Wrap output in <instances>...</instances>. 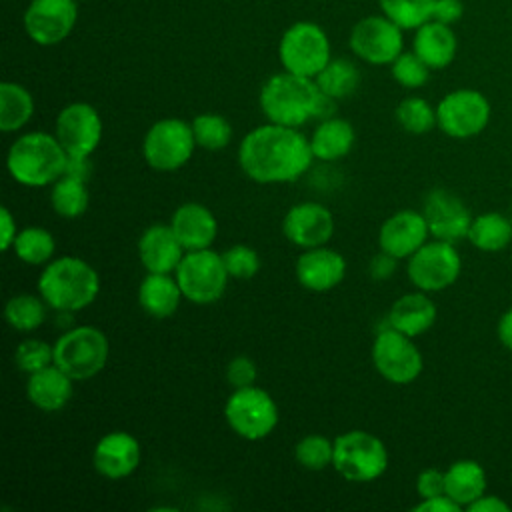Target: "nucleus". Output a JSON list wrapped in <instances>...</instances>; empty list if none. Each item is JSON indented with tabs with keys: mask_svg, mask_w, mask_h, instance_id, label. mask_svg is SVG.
<instances>
[{
	"mask_svg": "<svg viewBox=\"0 0 512 512\" xmlns=\"http://www.w3.org/2000/svg\"><path fill=\"white\" fill-rule=\"evenodd\" d=\"M34 116V96L18 82L0 84V130L4 134L20 132Z\"/></svg>",
	"mask_w": 512,
	"mask_h": 512,
	"instance_id": "obj_30",
	"label": "nucleus"
},
{
	"mask_svg": "<svg viewBox=\"0 0 512 512\" xmlns=\"http://www.w3.org/2000/svg\"><path fill=\"white\" fill-rule=\"evenodd\" d=\"M142 460L138 438L126 430L106 432L92 450V466L106 480H124L132 476Z\"/></svg>",
	"mask_w": 512,
	"mask_h": 512,
	"instance_id": "obj_19",
	"label": "nucleus"
},
{
	"mask_svg": "<svg viewBox=\"0 0 512 512\" xmlns=\"http://www.w3.org/2000/svg\"><path fill=\"white\" fill-rule=\"evenodd\" d=\"M356 142L354 126L340 116H330L326 120H318L316 128L310 136V148L316 160L336 162L350 154Z\"/></svg>",
	"mask_w": 512,
	"mask_h": 512,
	"instance_id": "obj_28",
	"label": "nucleus"
},
{
	"mask_svg": "<svg viewBox=\"0 0 512 512\" xmlns=\"http://www.w3.org/2000/svg\"><path fill=\"white\" fill-rule=\"evenodd\" d=\"M294 458L304 470H324L334 460V440L322 434H306L294 446Z\"/></svg>",
	"mask_w": 512,
	"mask_h": 512,
	"instance_id": "obj_39",
	"label": "nucleus"
},
{
	"mask_svg": "<svg viewBox=\"0 0 512 512\" xmlns=\"http://www.w3.org/2000/svg\"><path fill=\"white\" fill-rule=\"evenodd\" d=\"M428 238L430 230L424 214L410 208L394 212L378 228V248L398 260H408Z\"/></svg>",
	"mask_w": 512,
	"mask_h": 512,
	"instance_id": "obj_21",
	"label": "nucleus"
},
{
	"mask_svg": "<svg viewBox=\"0 0 512 512\" xmlns=\"http://www.w3.org/2000/svg\"><path fill=\"white\" fill-rule=\"evenodd\" d=\"M468 512H510V504L506 500H502L496 494H482L480 498H476L468 508Z\"/></svg>",
	"mask_w": 512,
	"mask_h": 512,
	"instance_id": "obj_49",
	"label": "nucleus"
},
{
	"mask_svg": "<svg viewBox=\"0 0 512 512\" xmlns=\"http://www.w3.org/2000/svg\"><path fill=\"white\" fill-rule=\"evenodd\" d=\"M346 268V258L326 244L302 250V254L296 258L294 274L304 290L324 294L342 284Z\"/></svg>",
	"mask_w": 512,
	"mask_h": 512,
	"instance_id": "obj_20",
	"label": "nucleus"
},
{
	"mask_svg": "<svg viewBox=\"0 0 512 512\" xmlns=\"http://www.w3.org/2000/svg\"><path fill=\"white\" fill-rule=\"evenodd\" d=\"M510 222H512V214H510Z\"/></svg>",
	"mask_w": 512,
	"mask_h": 512,
	"instance_id": "obj_52",
	"label": "nucleus"
},
{
	"mask_svg": "<svg viewBox=\"0 0 512 512\" xmlns=\"http://www.w3.org/2000/svg\"><path fill=\"white\" fill-rule=\"evenodd\" d=\"M256 378H258V368L250 356H244V354L234 356L226 366V382L232 386V390L252 386L256 384Z\"/></svg>",
	"mask_w": 512,
	"mask_h": 512,
	"instance_id": "obj_43",
	"label": "nucleus"
},
{
	"mask_svg": "<svg viewBox=\"0 0 512 512\" xmlns=\"http://www.w3.org/2000/svg\"><path fill=\"white\" fill-rule=\"evenodd\" d=\"M462 14H464L462 0H434L432 20L452 26L454 22H458L462 18Z\"/></svg>",
	"mask_w": 512,
	"mask_h": 512,
	"instance_id": "obj_46",
	"label": "nucleus"
},
{
	"mask_svg": "<svg viewBox=\"0 0 512 512\" xmlns=\"http://www.w3.org/2000/svg\"><path fill=\"white\" fill-rule=\"evenodd\" d=\"M74 378H70L56 364H50L26 380V398L28 402L42 412L62 410L74 394Z\"/></svg>",
	"mask_w": 512,
	"mask_h": 512,
	"instance_id": "obj_25",
	"label": "nucleus"
},
{
	"mask_svg": "<svg viewBox=\"0 0 512 512\" xmlns=\"http://www.w3.org/2000/svg\"><path fill=\"white\" fill-rule=\"evenodd\" d=\"M192 132L196 146L208 152H218L224 150L234 136L232 124L216 112H202L192 118Z\"/></svg>",
	"mask_w": 512,
	"mask_h": 512,
	"instance_id": "obj_36",
	"label": "nucleus"
},
{
	"mask_svg": "<svg viewBox=\"0 0 512 512\" xmlns=\"http://www.w3.org/2000/svg\"><path fill=\"white\" fill-rule=\"evenodd\" d=\"M412 50L428 64L430 70H442L456 58L458 40L450 24L428 20L416 28Z\"/></svg>",
	"mask_w": 512,
	"mask_h": 512,
	"instance_id": "obj_27",
	"label": "nucleus"
},
{
	"mask_svg": "<svg viewBox=\"0 0 512 512\" xmlns=\"http://www.w3.org/2000/svg\"><path fill=\"white\" fill-rule=\"evenodd\" d=\"M310 138L292 126L260 124L244 134L238 146V166L256 184H290L312 166Z\"/></svg>",
	"mask_w": 512,
	"mask_h": 512,
	"instance_id": "obj_1",
	"label": "nucleus"
},
{
	"mask_svg": "<svg viewBox=\"0 0 512 512\" xmlns=\"http://www.w3.org/2000/svg\"><path fill=\"white\" fill-rule=\"evenodd\" d=\"M316 84L322 94L342 100L356 92L360 84V72L348 58H330V62L316 74Z\"/></svg>",
	"mask_w": 512,
	"mask_h": 512,
	"instance_id": "obj_34",
	"label": "nucleus"
},
{
	"mask_svg": "<svg viewBox=\"0 0 512 512\" xmlns=\"http://www.w3.org/2000/svg\"><path fill=\"white\" fill-rule=\"evenodd\" d=\"M184 246V250H202L212 248L218 236V220L214 212L200 202L180 204L168 222Z\"/></svg>",
	"mask_w": 512,
	"mask_h": 512,
	"instance_id": "obj_23",
	"label": "nucleus"
},
{
	"mask_svg": "<svg viewBox=\"0 0 512 512\" xmlns=\"http://www.w3.org/2000/svg\"><path fill=\"white\" fill-rule=\"evenodd\" d=\"M398 258L396 256H392V254H388V252H384V250H378L372 258H370V262H368V276L372 278V280H378V282H382V280H388V278H392L394 276V272H396V268H398Z\"/></svg>",
	"mask_w": 512,
	"mask_h": 512,
	"instance_id": "obj_45",
	"label": "nucleus"
},
{
	"mask_svg": "<svg viewBox=\"0 0 512 512\" xmlns=\"http://www.w3.org/2000/svg\"><path fill=\"white\" fill-rule=\"evenodd\" d=\"M334 230L336 224L332 212L314 200L290 206L282 218L284 238L302 250L326 246L332 240Z\"/></svg>",
	"mask_w": 512,
	"mask_h": 512,
	"instance_id": "obj_18",
	"label": "nucleus"
},
{
	"mask_svg": "<svg viewBox=\"0 0 512 512\" xmlns=\"http://www.w3.org/2000/svg\"><path fill=\"white\" fill-rule=\"evenodd\" d=\"M228 276L234 280H250L260 270V256L248 244H234L222 252Z\"/></svg>",
	"mask_w": 512,
	"mask_h": 512,
	"instance_id": "obj_42",
	"label": "nucleus"
},
{
	"mask_svg": "<svg viewBox=\"0 0 512 512\" xmlns=\"http://www.w3.org/2000/svg\"><path fill=\"white\" fill-rule=\"evenodd\" d=\"M104 132L98 110L88 102L66 104L54 120V136L68 156H92Z\"/></svg>",
	"mask_w": 512,
	"mask_h": 512,
	"instance_id": "obj_15",
	"label": "nucleus"
},
{
	"mask_svg": "<svg viewBox=\"0 0 512 512\" xmlns=\"http://www.w3.org/2000/svg\"><path fill=\"white\" fill-rule=\"evenodd\" d=\"M496 336H498V342L508 348L512 352V308H508L500 318H498V324H496Z\"/></svg>",
	"mask_w": 512,
	"mask_h": 512,
	"instance_id": "obj_51",
	"label": "nucleus"
},
{
	"mask_svg": "<svg viewBox=\"0 0 512 512\" xmlns=\"http://www.w3.org/2000/svg\"><path fill=\"white\" fill-rule=\"evenodd\" d=\"M436 316L438 310L434 300L428 296V292L416 288L414 292H406L392 302L386 324L410 338H416L434 326Z\"/></svg>",
	"mask_w": 512,
	"mask_h": 512,
	"instance_id": "obj_24",
	"label": "nucleus"
},
{
	"mask_svg": "<svg viewBox=\"0 0 512 512\" xmlns=\"http://www.w3.org/2000/svg\"><path fill=\"white\" fill-rule=\"evenodd\" d=\"M88 204H90L88 182L80 178L62 174L50 186V206L60 218H66V220L80 218L88 210Z\"/></svg>",
	"mask_w": 512,
	"mask_h": 512,
	"instance_id": "obj_32",
	"label": "nucleus"
},
{
	"mask_svg": "<svg viewBox=\"0 0 512 512\" xmlns=\"http://www.w3.org/2000/svg\"><path fill=\"white\" fill-rule=\"evenodd\" d=\"M422 214L426 218L430 238L446 240L452 244L468 236L474 218L464 200L446 188H432L426 194Z\"/></svg>",
	"mask_w": 512,
	"mask_h": 512,
	"instance_id": "obj_17",
	"label": "nucleus"
},
{
	"mask_svg": "<svg viewBox=\"0 0 512 512\" xmlns=\"http://www.w3.org/2000/svg\"><path fill=\"white\" fill-rule=\"evenodd\" d=\"M490 102L474 88H458L448 92L436 104L438 128L450 138H472L490 122Z\"/></svg>",
	"mask_w": 512,
	"mask_h": 512,
	"instance_id": "obj_13",
	"label": "nucleus"
},
{
	"mask_svg": "<svg viewBox=\"0 0 512 512\" xmlns=\"http://www.w3.org/2000/svg\"><path fill=\"white\" fill-rule=\"evenodd\" d=\"M224 420L236 436L256 442L268 438L276 430L280 412L272 394L252 384L232 390L224 402Z\"/></svg>",
	"mask_w": 512,
	"mask_h": 512,
	"instance_id": "obj_7",
	"label": "nucleus"
},
{
	"mask_svg": "<svg viewBox=\"0 0 512 512\" xmlns=\"http://www.w3.org/2000/svg\"><path fill=\"white\" fill-rule=\"evenodd\" d=\"M332 468L348 482L378 480L388 468V448L372 432L348 430L334 438Z\"/></svg>",
	"mask_w": 512,
	"mask_h": 512,
	"instance_id": "obj_6",
	"label": "nucleus"
},
{
	"mask_svg": "<svg viewBox=\"0 0 512 512\" xmlns=\"http://www.w3.org/2000/svg\"><path fill=\"white\" fill-rule=\"evenodd\" d=\"M12 252L28 266H46L52 258H56V240L52 232L42 226H26L18 230Z\"/></svg>",
	"mask_w": 512,
	"mask_h": 512,
	"instance_id": "obj_33",
	"label": "nucleus"
},
{
	"mask_svg": "<svg viewBox=\"0 0 512 512\" xmlns=\"http://www.w3.org/2000/svg\"><path fill=\"white\" fill-rule=\"evenodd\" d=\"M444 474H446V494L462 508H468L488 488L486 470L482 468L480 462L470 458L452 462L444 470Z\"/></svg>",
	"mask_w": 512,
	"mask_h": 512,
	"instance_id": "obj_29",
	"label": "nucleus"
},
{
	"mask_svg": "<svg viewBox=\"0 0 512 512\" xmlns=\"http://www.w3.org/2000/svg\"><path fill=\"white\" fill-rule=\"evenodd\" d=\"M462 272V258L456 244L446 240H428L420 246L406 264L408 280L422 292H442L450 288Z\"/></svg>",
	"mask_w": 512,
	"mask_h": 512,
	"instance_id": "obj_12",
	"label": "nucleus"
},
{
	"mask_svg": "<svg viewBox=\"0 0 512 512\" xmlns=\"http://www.w3.org/2000/svg\"><path fill=\"white\" fill-rule=\"evenodd\" d=\"M68 154L54 134L32 130L20 134L8 148L6 170L26 188L52 186L66 172Z\"/></svg>",
	"mask_w": 512,
	"mask_h": 512,
	"instance_id": "obj_4",
	"label": "nucleus"
},
{
	"mask_svg": "<svg viewBox=\"0 0 512 512\" xmlns=\"http://www.w3.org/2000/svg\"><path fill=\"white\" fill-rule=\"evenodd\" d=\"M466 240L482 252H500L512 242L510 216L500 212H482L472 218Z\"/></svg>",
	"mask_w": 512,
	"mask_h": 512,
	"instance_id": "obj_31",
	"label": "nucleus"
},
{
	"mask_svg": "<svg viewBox=\"0 0 512 512\" xmlns=\"http://www.w3.org/2000/svg\"><path fill=\"white\" fill-rule=\"evenodd\" d=\"M378 6L402 30H416L432 20L434 0H378Z\"/></svg>",
	"mask_w": 512,
	"mask_h": 512,
	"instance_id": "obj_38",
	"label": "nucleus"
},
{
	"mask_svg": "<svg viewBox=\"0 0 512 512\" xmlns=\"http://www.w3.org/2000/svg\"><path fill=\"white\" fill-rule=\"evenodd\" d=\"M78 20V0H32L24 10V30L38 46L64 42Z\"/></svg>",
	"mask_w": 512,
	"mask_h": 512,
	"instance_id": "obj_16",
	"label": "nucleus"
},
{
	"mask_svg": "<svg viewBox=\"0 0 512 512\" xmlns=\"http://www.w3.org/2000/svg\"><path fill=\"white\" fill-rule=\"evenodd\" d=\"M370 360L374 370L390 384H410L424 370V358L420 348L414 344V338L394 330L392 326H384L376 332Z\"/></svg>",
	"mask_w": 512,
	"mask_h": 512,
	"instance_id": "obj_11",
	"label": "nucleus"
},
{
	"mask_svg": "<svg viewBox=\"0 0 512 512\" xmlns=\"http://www.w3.org/2000/svg\"><path fill=\"white\" fill-rule=\"evenodd\" d=\"M192 124L182 118L156 120L142 138V158L156 172H176L196 150Z\"/></svg>",
	"mask_w": 512,
	"mask_h": 512,
	"instance_id": "obj_9",
	"label": "nucleus"
},
{
	"mask_svg": "<svg viewBox=\"0 0 512 512\" xmlns=\"http://www.w3.org/2000/svg\"><path fill=\"white\" fill-rule=\"evenodd\" d=\"M416 494L422 498H432L446 494V474L438 468H426L416 476Z\"/></svg>",
	"mask_w": 512,
	"mask_h": 512,
	"instance_id": "obj_44",
	"label": "nucleus"
},
{
	"mask_svg": "<svg viewBox=\"0 0 512 512\" xmlns=\"http://www.w3.org/2000/svg\"><path fill=\"white\" fill-rule=\"evenodd\" d=\"M36 288L50 310L80 312L98 298L100 276L90 262L78 256H56L42 266Z\"/></svg>",
	"mask_w": 512,
	"mask_h": 512,
	"instance_id": "obj_3",
	"label": "nucleus"
},
{
	"mask_svg": "<svg viewBox=\"0 0 512 512\" xmlns=\"http://www.w3.org/2000/svg\"><path fill=\"white\" fill-rule=\"evenodd\" d=\"M412 510L414 512H458L462 510V506L456 504L448 494H440L432 498H422Z\"/></svg>",
	"mask_w": 512,
	"mask_h": 512,
	"instance_id": "obj_48",
	"label": "nucleus"
},
{
	"mask_svg": "<svg viewBox=\"0 0 512 512\" xmlns=\"http://www.w3.org/2000/svg\"><path fill=\"white\" fill-rule=\"evenodd\" d=\"M18 222H16V216L10 212L8 206H2L0 208V248L4 252L12 250V244L16 240V234H18Z\"/></svg>",
	"mask_w": 512,
	"mask_h": 512,
	"instance_id": "obj_47",
	"label": "nucleus"
},
{
	"mask_svg": "<svg viewBox=\"0 0 512 512\" xmlns=\"http://www.w3.org/2000/svg\"><path fill=\"white\" fill-rule=\"evenodd\" d=\"M138 306L156 320H166L180 308L184 298L178 280L170 272H148L138 284Z\"/></svg>",
	"mask_w": 512,
	"mask_h": 512,
	"instance_id": "obj_26",
	"label": "nucleus"
},
{
	"mask_svg": "<svg viewBox=\"0 0 512 512\" xmlns=\"http://www.w3.org/2000/svg\"><path fill=\"white\" fill-rule=\"evenodd\" d=\"M402 32L404 30L384 14L366 16L352 26L348 44L354 56H358L360 60L372 66H384L392 64L396 56L404 52Z\"/></svg>",
	"mask_w": 512,
	"mask_h": 512,
	"instance_id": "obj_14",
	"label": "nucleus"
},
{
	"mask_svg": "<svg viewBox=\"0 0 512 512\" xmlns=\"http://www.w3.org/2000/svg\"><path fill=\"white\" fill-rule=\"evenodd\" d=\"M48 310L50 306L40 294L22 292L8 298L4 306V318L6 324L16 332H34L44 324Z\"/></svg>",
	"mask_w": 512,
	"mask_h": 512,
	"instance_id": "obj_35",
	"label": "nucleus"
},
{
	"mask_svg": "<svg viewBox=\"0 0 512 512\" xmlns=\"http://www.w3.org/2000/svg\"><path fill=\"white\" fill-rule=\"evenodd\" d=\"M138 260L146 272H170L174 274L182 256L186 254L184 246L176 238L170 224L154 222L138 238L136 244Z\"/></svg>",
	"mask_w": 512,
	"mask_h": 512,
	"instance_id": "obj_22",
	"label": "nucleus"
},
{
	"mask_svg": "<svg viewBox=\"0 0 512 512\" xmlns=\"http://www.w3.org/2000/svg\"><path fill=\"white\" fill-rule=\"evenodd\" d=\"M92 170H94V164H92L90 156H68L64 174H70L74 178H80V180L88 182L90 176H92Z\"/></svg>",
	"mask_w": 512,
	"mask_h": 512,
	"instance_id": "obj_50",
	"label": "nucleus"
},
{
	"mask_svg": "<svg viewBox=\"0 0 512 512\" xmlns=\"http://www.w3.org/2000/svg\"><path fill=\"white\" fill-rule=\"evenodd\" d=\"M14 364L26 376L54 364V344L40 338H24L14 350Z\"/></svg>",
	"mask_w": 512,
	"mask_h": 512,
	"instance_id": "obj_40",
	"label": "nucleus"
},
{
	"mask_svg": "<svg viewBox=\"0 0 512 512\" xmlns=\"http://www.w3.org/2000/svg\"><path fill=\"white\" fill-rule=\"evenodd\" d=\"M394 116L400 128L414 136L428 134L432 128L438 126L436 106H432L428 100L420 96H408L400 100V104L394 110Z\"/></svg>",
	"mask_w": 512,
	"mask_h": 512,
	"instance_id": "obj_37",
	"label": "nucleus"
},
{
	"mask_svg": "<svg viewBox=\"0 0 512 512\" xmlns=\"http://www.w3.org/2000/svg\"><path fill=\"white\" fill-rule=\"evenodd\" d=\"M390 74L400 86L414 90V88H422L428 82L430 68L412 50V52H402L400 56H396V60L390 64Z\"/></svg>",
	"mask_w": 512,
	"mask_h": 512,
	"instance_id": "obj_41",
	"label": "nucleus"
},
{
	"mask_svg": "<svg viewBox=\"0 0 512 512\" xmlns=\"http://www.w3.org/2000/svg\"><path fill=\"white\" fill-rule=\"evenodd\" d=\"M334 98L322 94L314 78L292 72L272 74L260 88L258 104L266 122L300 128L310 120L336 116Z\"/></svg>",
	"mask_w": 512,
	"mask_h": 512,
	"instance_id": "obj_2",
	"label": "nucleus"
},
{
	"mask_svg": "<svg viewBox=\"0 0 512 512\" xmlns=\"http://www.w3.org/2000/svg\"><path fill=\"white\" fill-rule=\"evenodd\" d=\"M278 58L286 72L316 78L332 58L330 40L316 22H294L278 42Z\"/></svg>",
	"mask_w": 512,
	"mask_h": 512,
	"instance_id": "obj_10",
	"label": "nucleus"
},
{
	"mask_svg": "<svg viewBox=\"0 0 512 512\" xmlns=\"http://www.w3.org/2000/svg\"><path fill=\"white\" fill-rule=\"evenodd\" d=\"M110 356L108 336L90 324L64 330L54 342V364L76 382L100 374Z\"/></svg>",
	"mask_w": 512,
	"mask_h": 512,
	"instance_id": "obj_5",
	"label": "nucleus"
},
{
	"mask_svg": "<svg viewBox=\"0 0 512 512\" xmlns=\"http://www.w3.org/2000/svg\"><path fill=\"white\" fill-rule=\"evenodd\" d=\"M174 276L184 300L198 306L218 302L224 296L230 280L222 254L212 248L188 250L182 256Z\"/></svg>",
	"mask_w": 512,
	"mask_h": 512,
	"instance_id": "obj_8",
	"label": "nucleus"
}]
</instances>
